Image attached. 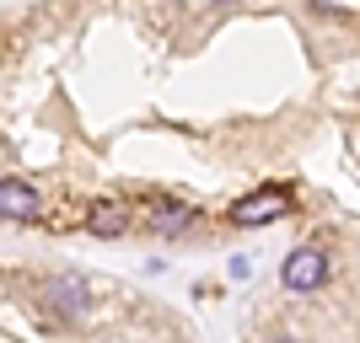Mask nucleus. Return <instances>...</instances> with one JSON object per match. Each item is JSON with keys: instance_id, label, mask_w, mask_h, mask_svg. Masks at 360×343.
<instances>
[{"instance_id": "nucleus-1", "label": "nucleus", "mask_w": 360, "mask_h": 343, "mask_svg": "<svg viewBox=\"0 0 360 343\" xmlns=\"http://www.w3.org/2000/svg\"><path fill=\"white\" fill-rule=\"evenodd\" d=\"M280 279H285L290 290H317V284L328 279V257L317 253V247H296V253L285 257V269H280Z\"/></svg>"}, {"instance_id": "nucleus-2", "label": "nucleus", "mask_w": 360, "mask_h": 343, "mask_svg": "<svg viewBox=\"0 0 360 343\" xmlns=\"http://www.w3.org/2000/svg\"><path fill=\"white\" fill-rule=\"evenodd\" d=\"M146 225L156 231V236H188V231H194V209L172 204V199H150L146 204Z\"/></svg>"}, {"instance_id": "nucleus-3", "label": "nucleus", "mask_w": 360, "mask_h": 343, "mask_svg": "<svg viewBox=\"0 0 360 343\" xmlns=\"http://www.w3.org/2000/svg\"><path fill=\"white\" fill-rule=\"evenodd\" d=\"M280 215H285V194H280V188H258V194H248L231 209L237 225H269V220H280Z\"/></svg>"}, {"instance_id": "nucleus-4", "label": "nucleus", "mask_w": 360, "mask_h": 343, "mask_svg": "<svg viewBox=\"0 0 360 343\" xmlns=\"http://www.w3.org/2000/svg\"><path fill=\"white\" fill-rule=\"evenodd\" d=\"M44 295H49V306H54V311L60 316H86V284L75 279V274H65V279H49L44 284Z\"/></svg>"}, {"instance_id": "nucleus-5", "label": "nucleus", "mask_w": 360, "mask_h": 343, "mask_svg": "<svg viewBox=\"0 0 360 343\" xmlns=\"http://www.w3.org/2000/svg\"><path fill=\"white\" fill-rule=\"evenodd\" d=\"M0 209H6V220H32L38 215V194L22 177H6L0 182Z\"/></svg>"}, {"instance_id": "nucleus-6", "label": "nucleus", "mask_w": 360, "mask_h": 343, "mask_svg": "<svg viewBox=\"0 0 360 343\" xmlns=\"http://www.w3.org/2000/svg\"><path fill=\"white\" fill-rule=\"evenodd\" d=\"M124 225H129L124 204H97L86 215V231H91V236H124Z\"/></svg>"}]
</instances>
